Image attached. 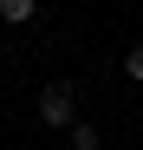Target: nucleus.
Listing matches in <instances>:
<instances>
[{"label": "nucleus", "instance_id": "1", "mask_svg": "<svg viewBox=\"0 0 143 150\" xmlns=\"http://www.w3.org/2000/svg\"><path fill=\"white\" fill-rule=\"evenodd\" d=\"M72 111H78L72 85H46V91H39V124H52V131H72Z\"/></svg>", "mask_w": 143, "mask_h": 150}, {"label": "nucleus", "instance_id": "2", "mask_svg": "<svg viewBox=\"0 0 143 150\" xmlns=\"http://www.w3.org/2000/svg\"><path fill=\"white\" fill-rule=\"evenodd\" d=\"M33 13H39V0H0V20H7V26H26Z\"/></svg>", "mask_w": 143, "mask_h": 150}, {"label": "nucleus", "instance_id": "3", "mask_svg": "<svg viewBox=\"0 0 143 150\" xmlns=\"http://www.w3.org/2000/svg\"><path fill=\"white\" fill-rule=\"evenodd\" d=\"M65 137H72V150H98V131H91V124H78V117H72Z\"/></svg>", "mask_w": 143, "mask_h": 150}, {"label": "nucleus", "instance_id": "4", "mask_svg": "<svg viewBox=\"0 0 143 150\" xmlns=\"http://www.w3.org/2000/svg\"><path fill=\"white\" fill-rule=\"evenodd\" d=\"M124 72H130L137 85H143V46H130V52H124Z\"/></svg>", "mask_w": 143, "mask_h": 150}]
</instances>
